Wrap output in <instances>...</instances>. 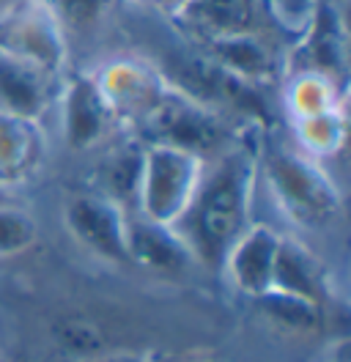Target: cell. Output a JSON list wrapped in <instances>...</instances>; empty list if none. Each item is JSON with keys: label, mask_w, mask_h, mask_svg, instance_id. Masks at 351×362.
Here are the masks:
<instances>
[{"label": "cell", "mask_w": 351, "mask_h": 362, "mask_svg": "<svg viewBox=\"0 0 351 362\" xmlns=\"http://www.w3.org/2000/svg\"><path fill=\"white\" fill-rule=\"evenodd\" d=\"M255 162L244 148L222 154L212 170H203L195 195L173 226L190 255L209 269H222L228 250L250 228Z\"/></svg>", "instance_id": "6da1fadb"}, {"label": "cell", "mask_w": 351, "mask_h": 362, "mask_svg": "<svg viewBox=\"0 0 351 362\" xmlns=\"http://www.w3.org/2000/svg\"><path fill=\"white\" fill-rule=\"evenodd\" d=\"M203 170V157L168 143H151L140 154L134 184L143 220L173 228L192 201Z\"/></svg>", "instance_id": "7a4b0ae2"}, {"label": "cell", "mask_w": 351, "mask_h": 362, "mask_svg": "<svg viewBox=\"0 0 351 362\" xmlns=\"http://www.w3.org/2000/svg\"><path fill=\"white\" fill-rule=\"evenodd\" d=\"M266 179L277 204L299 226L324 228L343 209L340 192L335 189L332 179L294 151L272 148L266 154Z\"/></svg>", "instance_id": "3957f363"}, {"label": "cell", "mask_w": 351, "mask_h": 362, "mask_svg": "<svg viewBox=\"0 0 351 362\" xmlns=\"http://www.w3.org/2000/svg\"><path fill=\"white\" fill-rule=\"evenodd\" d=\"M0 52L52 74L66 61V33L44 0H17L0 14Z\"/></svg>", "instance_id": "277c9868"}, {"label": "cell", "mask_w": 351, "mask_h": 362, "mask_svg": "<svg viewBox=\"0 0 351 362\" xmlns=\"http://www.w3.org/2000/svg\"><path fill=\"white\" fill-rule=\"evenodd\" d=\"M146 124L151 129L154 143H168L176 148L192 151L197 157H206L222 146V121L214 110L192 102L190 96L178 93L171 86H165L154 107L146 113Z\"/></svg>", "instance_id": "5b68a950"}, {"label": "cell", "mask_w": 351, "mask_h": 362, "mask_svg": "<svg viewBox=\"0 0 351 362\" xmlns=\"http://www.w3.org/2000/svg\"><path fill=\"white\" fill-rule=\"evenodd\" d=\"M277 11L272 0H187L173 20L200 45L236 36H263Z\"/></svg>", "instance_id": "8992f818"}, {"label": "cell", "mask_w": 351, "mask_h": 362, "mask_svg": "<svg viewBox=\"0 0 351 362\" xmlns=\"http://www.w3.org/2000/svg\"><path fill=\"white\" fill-rule=\"evenodd\" d=\"M168 86L192 102L217 113V107H236L241 113H261V102L250 83L234 77L231 71L214 64L209 55H181L168 66Z\"/></svg>", "instance_id": "52a82bcc"}, {"label": "cell", "mask_w": 351, "mask_h": 362, "mask_svg": "<svg viewBox=\"0 0 351 362\" xmlns=\"http://www.w3.org/2000/svg\"><path fill=\"white\" fill-rule=\"evenodd\" d=\"M66 228L93 255L130 264V220L110 195H80L66 206Z\"/></svg>", "instance_id": "ba28073f"}, {"label": "cell", "mask_w": 351, "mask_h": 362, "mask_svg": "<svg viewBox=\"0 0 351 362\" xmlns=\"http://www.w3.org/2000/svg\"><path fill=\"white\" fill-rule=\"evenodd\" d=\"M115 107L96 77L74 74L64 96V137L77 151L102 143L115 124Z\"/></svg>", "instance_id": "9c48e42d"}, {"label": "cell", "mask_w": 351, "mask_h": 362, "mask_svg": "<svg viewBox=\"0 0 351 362\" xmlns=\"http://www.w3.org/2000/svg\"><path fill=\"white\" fill-rule=\"evenodd\" d=\"M280 239L283 236L269 226H250L236 239V245L228 250L222 269H228L231 283L241 294L253 296V299L269 294Z\"/></svg>", "instance_id": "30bf717a"}, {"label": "cell", "mask_w": 351, "mask_h": 362, "mask_svg": "<svg viewBox=\"0 0 351 362\" xmlns=\"http://www.w3.org/2000/svg\"><path fill=\"white\" fill-rule=\"evenodd\" d=\"M307 30L302 55L310 74L338 83L346 77V30L343 17L332 0H313L307 11Z\"/></svg>", "instance_id": "8fae6325"}, {"label": "cell", "mask_w": 351, "mask_h": 362, "mask_svg": "<svg viewBox=\"0 0 351 362\" xmlns=\"http://www.w3.org/2000/svg\"><path fill=\"white\" fill-rule=\"evenodd\" d=\"M50 102V74L0 52V113L39 121Z\"/></svg>", "instance_id": "7c38bea8"}, {"label": "cell", "mask_w": 351, "mask_h": 362, "mask_svg": "<svg viewBox=\"0 0 351 362\" xmlns=\"http://www.w3.org/2000/svg\"><path fill=\"white\" fill-rule=\"evenodd\" d=\"M130 261L143 269L171 274V272L184 269L192 261V255L173 228L137 220V223H130Z\"/></svg>", "instance_id": "4fadbf2b"}, {"label": "cell", "mask_w": 351, "mask_h": 362, "mask_svg": "<svg viewBox=\"0 0 351 362\" xmlns=\"http://www.w3.org/2000/svg\"><path fill=\"white\" fill-rule=\"evenodd\" d=\"M203 49L214 64H219L225 71H231L234 77H239L250 86L258 80H269V74L275 71L272 52L263 42V36L217 39V42H206Z\"/></svg>", "instance_id": "5bb4252c"}, {"label": "cell", "mask_w": 351, "mask_h": 362, "mask_svg": "<svg viewBox=\"0 0 351 362\" xmlns=\"http://www.w3.org/2000/svg\"><path fill=\"white\" fill-rule=\"evenodd\" d=\"M269 291L297 296V299H305L313 305H318V299H321V269H318V264L310 258V252L302 250V245H297L285 236L280 239Z\"/></svg>", "instance_id": "9a60e30c"}, {"label": "cell", "mask_w": 351, "mask_h": 362, "mask_svg": "<svg viewBox=\"0 0 351 362\" xmlns=\"http://www.w3.org/2000/svg\"><path fill=\"white\" fill-rule=\"evenodd\" d=\"M42 157L36 121L0 113V181H22Z\"/></svg>", "instance_id": "2e32d148"}, {"label": "cell", "mask_w": 351, "mask_h": 362, "mask_svg": "<svg viewBox=\"0 0 351 362\" xmlns=\"http://www.w3.org/2000/svg\"><path fill=\"white\" fill-rule=\"evenodd\" d=\"M64 33H88L99 28L113 0H44Z\"/></svg>", "instance_id": "e0dca14e"}, {"label": "cell", "mask_w": 351, "mask_h": 362, "mask_svg": "<svg viewBox=\"0 0 351 362\" xmlns=\"http://www.w3.org/2000/svg\"><path fill=\"white\" fill-rule=\"evenodd\" d=\"M39 226L20 206H0V258H14L36 245Z\"/></svg>", "instance_id": "ac0fdd59"}, {"label": "cell", "mask_w": 351, "mask_h": 362, "mask_svg": "<svg viewBox=\"0 0 351 362\" xmlns=\"http://www.w3.org/2000/svg\"><path fill=\"white\" fill-rule=\"evenodd\" d=\"M302 135L316 151H332L343 143V118L338 110L305 115L302 118Z\"/></svg>", "instance_id": "d6986e66"}, {"label": "cell", "mask_w": 351, "mask_h": 362, "mask_svg": "<svg viewBox=\"0 0 351 362\" xmlns=\"http://www.w3.org/2000/svg\"><path fill=\"white\" fill-rule=\"evenodd\" d=\"M137 6H143V8H149V11H159V14H168V17H173L176 11L187 3V0H134Z\"/></svg>", "instance_id": "ffe728a7"}, {"label": "cell", "mask_w": 351, "mask_h": 362, "mask_svg": "<svg viewBox=\"0 0 351 362\" xmlns=\"http://www.w3.org/2000/svg\"><path fill=\"white\" fill-rule=\"evenodd\" d=\"M83 362H151L143 354H127V351H115V354H93Z\"/></svg>", "instance_id": "44dd1931"}, {"label": "cell", "mask_w": 351, "mask_h": 362, "mask_svg": "<svg viewBox=\"0 0 351 362\" xmlns=\"http://www.w3.org/2000/svg\"><path fill=\"white\" fill-rule=\"evenodd\" d=\"M272 6H275V11L277 8H291V11H299L302 17H307V11H310V6H313V0H272Z\"/></svg>", "instance_id": "7402d4cb"}, {"label": "cell", "mask_w": 351, "mask_h": 362, "mask_svg": "<svg viewBox=\"0 0 351 362\" xmlns=\"http://www.w3.org/2000/svg\"><path fill=\"white\" fill-rule=\"evenodd\" d=\"M14 3H17V0H0V14H3L8 6H14Z\"/></svg>", "instance_id": "603a6c76"}]
</instances>
